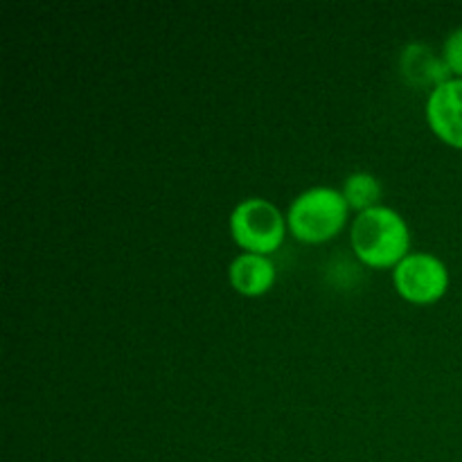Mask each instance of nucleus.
Here are the masks:
<instances>
[{
    "mask_svg": "<svg viewBox=\"0 0 462 462\" xmlns=\"http://www.w3.org/2000/svg\"><path fill=\"white\" fill-rule=\"evenodd\" d=\"M343 197H346L350 210L365 212L370 208L382 206L379 199H382V183L374 174L370 171H355V174L347 176L343 180Z\"/></svg>",
    "mask_w": 462,
    "mask_h": 462,
    "instance_id": "obj_7",
    "label": "nucleus"
},
{
    "mask_svg": "<svg viewBox=\"0 0 462 462\" xmlns=\"http://www.w3.org/2000/svg\"><path fill=\"white\" fill-rule=\"evenodd\" d=\"M424 113L433 134L442 143L462 152V79L454 77L433 86Z\"/></svg>",
    "mask_w": 462,
    "mask_h": 462,
    "instance_id": "obj_5",
    "label": "nucleus"
},
{
    "mask_svg": "<svg viewBox=\"0 0 462 462\" xmlns=\"http://www.w3.org/2000/svg\"><path fill=\"white\" fill-rule=\"evenodd\" d=\"M347 215L350 206L341 189L316 185L293 199L287 212V226L298 242L323 244L346 228Z\"/></svg>",
    "mask_w": 462,
    "mask_h": 462,
    "instance_id": "obj_2",
    "label": "nucleus"
},
{
    "mask_svg": "<svg viewBox=\"0 0 462 462\" xmlns=\"http://www.w3.org/2000/svg\"><path fill=\"white\" fill-rule=\"evenodd\" d=\"M393 284L404 300L413 305H433L449 289V271L433 253H409L393 269Z\"/></svg>",
    "mask_w": 462,
    "mask_h": 462,
    "instance_id": "obj_4",
    "label": "nucleus"
},
{
    "mask_svg": "<svg viewBox=\"0 0 462 462\" xmlns=\"http://www.w3.org/2000/svg\"><path fill=\"white\" fill-rule=\"evenodd\" d=\"M350 244L355 255L370 269H395L411 253V230L400 212L377 206L355 217Z\"/></svg>",
    "mask_w": 462,
    "mask_h": 462,
    "instance_id": "obj_1",
    "label": "nucleus"
},
{
    "mask_svg": "<svg viewBox=\"0 0 462 462\" xmlns=\"http://www.w3.org/2000/svg\"><path fill=\"white\" fill-rule=\"evenodd\" d=\"M287 228V215L266 199H244L230 212V235L244 253L271 255L284 244Z\"/></svg>",
    "mask_w": 462,
    "mask_h": 462,
    "instance_id": "obj_3",
    "label": "nucleus"
},
{
    "mask_svg": "<svg viewBox=\"0 0 462 462\" xmlns=\"http://www.w3.org/2000/svg\"><path fill=\"white\" fill-rule=\"evenodd\" d=\"M442 61L449 68L451 77L462 79V27L451 32L442 45Z\"/></svg>",
    "mask_w": 462,
    "mask_h": 462,
    "instance_id": "obj_8",
    "label": "nucleus"
},
{
    "mask_svg": "<svg viewBox=\"0 0 462 462\" xmlns=\"http://www.w3.org/2000/svg\"><path fill=\"white\" fill-rule=\"evenodd\" d=\"M278 271L269 255L257 253H239L228 266V282L237 293L246 298H260L271 291Z\"/></svg>",
    "mask_w": 462,
    "mask_h": 462,
    "instance_id": "obj_6",
    "label": "nucleus"
}]
</instances>
